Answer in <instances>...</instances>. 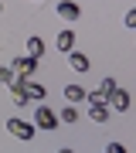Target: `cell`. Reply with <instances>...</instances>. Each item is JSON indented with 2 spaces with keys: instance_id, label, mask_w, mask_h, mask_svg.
Instances as JSON below:
<instances>
[{
  "instance_id": "cell-2",
  "label": "cell",
  "mask_w": 136,
  "mask_h": 153,
  "mask_svg": "<svg viewBox=\"0 0 136 153\" xmlns=\"http://www.w3.org/2000/svg\"><path fill=\"white\" fill-rule=\"evenodd\" d=\"M34 68H38V61H34V58H17L14 61V65H10V71H14V82H24V78H31V71Z\"/></svg>"
},
{
  "instance_id": "cell-5",
  "label": "cell",
  "mask_w": 136,
  "mask_h": 153,
  "mask_svg": "<svg viewBox=\"0 0 136 153\" xmlns=\"http://www.w3.org/2000/svg\"><path fill=\"white\" fill-rule=\"evenodd\" d=\"M54 48L65 51V55H68V51H75V34H71V31H61L58 38H54Z\"/></svg>"
},
{
  "instance_id": "cell-17",
  "label": "cell",
  "mask_w": 136,
  "mask_h": 153,
  "mask_svg": "<svg viewBox=\"0 0 136 153\" xmlns=\"http://www.w3.org/2000/svg\"><path fill=\"white\" fill-rule=\"evenodd\" d=\"M126 27H136V10H126Z\"/></svg>"
},
{
  "instance_id": "cell-18",
  "label": "cell",
  "mask_w": 136,
  "mask_h": 153,
  "mask_svg": "<svg viewBox=\"0 0 136 153\" xmlns=\"http://www.w3.org/2000/svg\"><path fill=\"white\" fill-rule=\"evenodd\" d=\"M58 153H75V150H58Z\"/></svg>"
},
{
  "instance_id": "cell-10",
  "label": "cell",
  "mask_w": 136,
  "mask_h": 153,
  "mask_svg": "<svg viewBox=\"0 0 136 153\" xmlns=\"http://www.w3.org/2000/svg\"><path fill=\"white\" fill-rule=\"evenodd\" d=\"M88 119L92 123H109V105H88Z\"/></svg>"
},
{
  "instance_id": "cell-4",
  "label": "cell",
  "mask_w": 136,
  "mask_h": 153,
  "mask_svg": "<svg viewBox=\"0 0 136 153\" xmlns=\"http://www.w3.org/2000/svg\"><path fill=\"white\" fill-rule=\"evenodd\" d=\"M58 17H65V21H78V17H82V7L71 4V0H65V4H58Z\"/></svg>"
},
{
  "instance_id": "cell-11",
  "label": "cell",
  "mask_w": 136,
  "mask_h": 153,
  "mask_svg": "<svg viewBox=\"0 0 136 153\" xmlns=\"http://www.w3.org/2000/svg\"><path fill=\"white\" fill-rule=\"evenodd\" d=\"M116 88H119V85H116V78H102V85H99V95H102L106 102H109V95H112Z\"/></svg>"
},
{
  "instance_id": "cell-15",
  "label": "cell",
  "mask_w": 136,
  "mask_h": 153,
  "mask_svg": "<svg viewBox=\"0 0 136 153\" xmlns=\"http://www.w3.org/2000/svg\"><path fill=\"white\" fill-rule=\"evenodd\" d=\"M0 82L10 85V82H14V71H10V68H0Z\"/></svg>"
},
{
  "instance_id": "cell-14",
  "label": "cell",
  "mask_w": 136,
  "mask_h": 153,
  "mask_svg": "<svg viewBox=\"0 0 136 153\" xmlns=\"http://www.w3.org/2000/svg\"><path fill=\"white\" fill-rule=\"evenodd\" d=\"M10 85H14V102H17V105H27V95H24L21 82H10Z\"/></svg>"
},
{
  "instance_id": "cell-6",
  "label": "cell",
  "mask_w": 136,
  "mask_h": 153,
  "mask_svg": "<svg viewBox=\"0 0 136 153\" xmlns=\"http://www.w3.org/2000/svg\"><path fill=\"white\" fill-rule=\"evenodd\" d=\"M109 99H112V109H119V112H126V109H129V92H126V88H116Z\"/></svg>"
},
{
  "instance_id": "cell-1",
  "label": "cell",
  "mask_w": 136,
  "mask_h": 153,
  "mask_svg": "<svg viewBox=\"0 0 136 153\" xmlns=\"http://www.w3.org/2000/svg\"><path fill=\"white\" fill-rule=\"evenodd\" d=\"M58 126V112L48 109V105H38V112H34V129H54Z\"/></svg>"
},
{
  "instance_id": "cell-16",
  "label": "cell",
  "mask_w": 136,
  "mask_h": 153,
  "mask_svg": "<svg viewBox=\"0 0 136 153\" xmlns=\"http://www.w3.org/2000/svg\"><path fill=\"white\" fill-rule=\"evenodd\" d=\"M106 153H126V146H123V143H109Z\"/></svg>"
},
{
  "instance_id": "cell-9",
  "label": "cell",
  "mask_w": 136,
  "mask_h": 153,
  "mask_svg": "<svg viewBox=\"0 0 136 153\" xmlns=\"http://www.w3.org/2000/svg\"><path fill=\"white\" fill-rule=\"evenodd\" d=\"M65 99H68V105L85 102V88H82V85H65Z\"/></svg>"
},
{
  "instance_id": "cell-3",
  "label": "cell",
  "mask_w": 136,
  "mask_h": 153,
  "mask_svg": "<svg viewBox=\"0 0 136 153\" xmlns=\"http://www.w3.org/2000/svg\"><path fill=\"white\" fill-rule=\"evenodd\" d=\"M7 129H10L17 140H31L34 133H38V129H34V123H24V119H10V123H7Z\"/></svg>"
},
{
  "instance_id": "cell-8",
  "label": "cell",
  "mask_w": 136,
  "mask_h": 153,
  "mask_svg": "<svg viewBox=\"0 0 136 153\" xmlns=\"http://www.w3.org/2000/svg\"><path fill=\"white\" fill-rule=\"evenodd\" d=\"M44 55V41L38 38V34H34V38H27V58H34V61H38Z\"/></svg>"
},
{
  "instance_id": "cell-7",
  "label": "cell",
  "mask_w": 136,
  "mask_h": 153,
  "mask_svg": "<svg viewBox=\"0 0 136 153\" xmlns=\"http://www.w3.org/2000/svg\"><path fill=\"white\" fill-rule=\"evenodd\" d=\"M21 88H24V95H27V99H44V85L31 82V78H24V82H21Z\"/></svg>"
},
{
  "instance_id": "cell-13",
  "label": "cell",
  "mask_w": 136,
  "mask_h": 153,
  "mask_svg": "<svg viewBox=\"0 0 136 153\" xmlns=\"http://www.w3.org/2000/svg\"><path fill=\"white\" fill-rule=\"evenodd\" d=\"M58 123H78V109L75 105H65V109L58 112Z\"/></svg>"
},
{
  "instance_id": "cell-12",
  "label": "cell",
  "mask_w": 136,
  "mask_h": 153,
  "mask_svg": "<svg viewBox=\"0 0 136 153\" xmlns=\"http://www.w3.org/2000/svg\"><path fill=\"white\" fill-rule=\"evenodd\" d=\"M68 55H71V68L75 71H88V58L85 55H78V51H68Z\"/></svg>"
}]
</instances>
